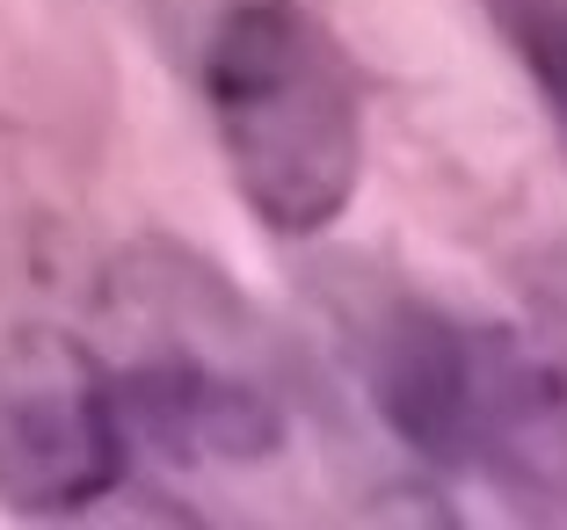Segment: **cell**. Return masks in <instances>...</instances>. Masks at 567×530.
Instances as JSON below:
<instances>
[{
	"label": "cell",
	"instance_id": "obj_1",
	"mask_svg": "<svg viewBox=\"0 0 567 530\" xmlns=\"http://www.w3.org/2000/svg\"><path fill=\"white\" fill-rule=\"evenodd\" d=\"M240 204L284 240H320L364 183V95L299 0H234L183 51Z\"/></svg>",
	"mask_w": 567,
	"mask_h": 530
},
{
	"label": "cell",
	"instance_id": "obj_2",
	"mask_svg": "<svg viewBox=\"0 0 567 530\" xmlns=\"http://www.w3.org/2000/svg\"><path fill=\"white\" fill-rule=\"evenodd\" d=\"M371 407L430 472L567 516V356L466 313H393L371 334Z\"/></svg>",
	"mask_w": 567,
	"mask_h": 530
},
{
	"label": "cell",
	"instance_id": "obj_3",
	"mask_svg": "<svg viewBox=\"0 0 567 530\" xmlns=\"http://www.w3.org/2000/svg\"><path fill=\"white\" fill-rule=\"evenodd\" d=\"M124 364L117 385L124 436H146L175 465H262L284 450V407L269 342L218 277L183 254H138L117 283Z\"/></svg>",
	"mask_w": 567,
	"mask_h": 530
},
{
	"label": "cell",
	"instance_id": "obj_4",
	"mask_svg": "<svg viewBox=\"0 0 567 530\" xmlns=\"http://www.w3.org/2000/svg\"><path fill=\"white\" fill-rule=\"evenodd\" d=\"M124 450L132 436L95 349L44 320L0 334V509H87L124 480Z\"/></svg>",
	"mask_w": 567,
	"mask_h": 530
},
{
	"label": "cell",
	"instance_id": "obj_5",
	"mask_svg": "<svg viewBox=\"0 0 567 530\" xmlns=\"http://www.w3.org/2000/svg\"><path fill=\"white\" fill-rule=\"evenodd\" d=\"M481 15L538 87V102L567 116V0H481Z\"/></svg>",
	"mask_w": 567,
	"mask_h": 530
},
{
	"label": "cell",
	"instance_id": "obj_6",
	"mask_svg": "<svg viewBox=\"0 0 567 530\" xmlns=\"http://www.w3.org/2000/svg\"><path fill=\"white\" fill-rule=\"evenodd\" d=\"M218 8H234V0H153V15H161V30H167V44H175V51L197 44V30L218 15Z\"/></svg>",
	"mask_w": 567,
	"mask_h": 530
}]
</instances>
